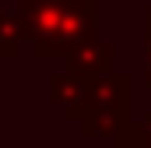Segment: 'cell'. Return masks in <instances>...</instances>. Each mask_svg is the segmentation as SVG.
I'll return each instance as SVG.
<instances>
[{
  "label": "cell",
  "instance_id": "cell-3",
  "mask_svg": "<svg viewBox=\"0 0 151 148\" xmlns=\"http://www.w3.org/2000/svg\"><path fill=\"white\" fill-rule=\"evenodd\" d=\"M116 42H109V39H88V42H81V46H74L67 57H63V67L67 71L81 74V78H99V74H109L116 71Z\"/></svg>",
  "mask_w": 151,
  "mask_h": 148
},
{
  "label": "cell",
  "instance_id": "cell-9",
  "mask_svg": "<svg viewBox=\"0 0 151 148\" xmlns=\"http://www.w3.org/2000/svg\"><path fill=\"white\" fill-rule=\"evenodd\" d=\"M144 28H151V0H144Z\"/></svg>",
  "mask_w": 151,
  "mask_h": 148
},
{
  "label": "cell",
  "instance_id": "cell-1",
  "mask_svg": "<svg viewBox=\"0 0 151 148\" xmlns=\"http://www.w3.org/2000/svg\"><path fill=\"white\" fill-rule=\"evenodd\" d=\"M18 25L35 57H67L99 36V0H18Z\"/></svg>",
  "mask_w": 151,
  "mask_h": 148
},
{
  "label": "cell",
  "instance_id": "cell-2",
  "mask_svg": "<svg viewBox=\"0 0 151 148\" xmlns=\"http://www.w3.org/2000/svg\"><path fill=\"white\" fill-rule=\"evenodd\" d=\"M130 120V74L109 71L88 81V99H84V116L81 134L84 138H113L116 131Z\"/></svg>",
  "mask_w": 151,
  "mask_h": 148
},
{
  "label": "cell",
  "instance_id": "cell-6",
  "mask_svg": "<svg viewBox=\"0 0 151 148\" xmlns=\"http://www.w3.org/2000/svg\"><path fill=\"white\" fill-rule=\"evenodd\" d=\"M113 148H148V145L141 141L137 123H134V120H127V123H123V127L113 134Z\"/></svg>",
  "mask_w": 151,
  "mask_h": 148
},
{
  "label": "cell",
  "instance_id": "cell-4",
  "mask_svg": "<svg viewBox=\"0 0 151 148\" xmlns=\"http://www.w3.org/2000/svg\"><path fill=\"white\" fill-rule=\"evenodd\" d=\"M88 81L91 78H81V74L74 71H56L49 74V102L53 106H60L63 110V116L67 120H81L84 116V99H88Z\"/></svg>",
  "mask_w": 151,
  "mask_h": 148
},
{
  "label": "cell",
  "instance_id": "cell-7",
  "mask_svg": "<svg viewBox=\"0 0 151 148\" xmlns=\"http://www.w3.org/2000/svg\"><path fill=\"white\" fill-rule=\"evenodd\" d=\"M137 123V134H141V141L151 148V110H144L141 113V120H134Z\"/></svg>",
  "mask_w": 151,
  "mask_h": 148
},
{
  "label": "cell",
  "instance_id": "cell-5",
  "mask_svg": "<svg viewBox=\"0 0 151 148\" xmlns=\"http://www.w3.org/2000/svg\"><path fill=\"white\" fill-rule=\"evenodd\" d=\"M25 46V36H21V25H18V14L4 11L0 7V60H11L18 57Z\"/></svg>",
  "mask_w": 151,
  "mask_h": 148
},
{
  "label": "cell",
  "instance_id": "cell-8",
  "mask_svg": "<svg viewBox=\"0 0 151 148\" xmlns=\"http://www.w3.org/2000/svg\"><path fill=\"white\" fill-rule=\"evenodd\" d=\"M144 85L151 88V28H144Z\"/></svg>",
  "mask_w": 151,
  "mask_h": 148
}]
</instances>
